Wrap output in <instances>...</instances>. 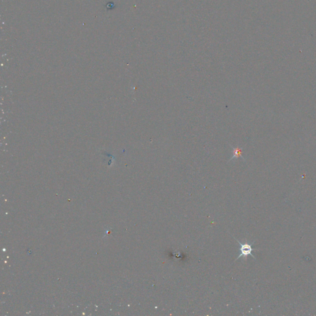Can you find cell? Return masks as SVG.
<instances>
[{"mask_svg":"<svg viewBox=\"0 0 316 316\" xmlns=\"http://www.w3.org/2000/svg\"><path fill=\"white\" fill-rule=\"evenodd\" d=\"M237 242L238 243V244H240V251L241 252L240 254L238 256V257L237 258V259L236 260H237L238 259L241 258L242 256H248L249 255L251 256L253 258L255 259V257H254V256L253 255V254H252V252L254 250H256V249H253L252 248V245L254 243H253L252 244H249V243H244V244H242L238 240H237ZM235 260V261H236Z\"/></svg>","mask_w":316,"mask_h":316,"instance_id":"cell-1","label":"cell"}]
</instances>
